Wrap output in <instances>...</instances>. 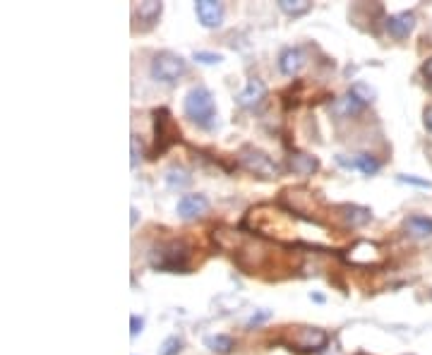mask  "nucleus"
Masks as SVG:
<instances>
[{
    "label": "nucleus",
    "instance_id": "1",
    "mask_svg": "<svg viewBox=\"0 0 432 355\" xmlns=\"http://www.w3.org/2000/svg\"><path fill=\"white\" fill-rule=\"evenodd\" d=\"M183 108H185V115H188L192 123H197L200 127H205V130H209V127L216 125V104H214V97H211L209 89L202 87V84L192 87L190 92L185 94Z\"/></svg>",
    "mask_w": 432,
    "mask_h": 355
},
{
    "label": "nucleus",
    "instance_id": "2",
    "mask_svg": "<svg viewBox=\"0 0 432 355\" xmlns=\"http://www.w3.org/2000/svg\"><path fill=\"white\" fill-rule=\"evenodd\" d=\"M190 257V247L183 240L161 242L152 250V267L161 272H185V264Z\"/></svg>",
    "mask_w": 432,
    "mask_h": 355
},
{
    "label": "nucleus",
    "instance_id": "3",
    "mask_svg": "<svg viewBox=\"0 0 432 355\" xmlns=\"http://www.w3.org/2000/svg\"><path fill=\"white\" fill-rule=\"evenodd\" d=\"M188 72V63L183 56L170 51H161L152 60V77L161 84H175L180 77Z\"/></svg>",
    "mask_w": 432,
    "mask_h": 355
},
{
    "label": "nucleus",
    "instance_id": "4",
    "mask_svg": "<svg viewBox=\"0 0 432 355\" xmlns=\"http://www.w3.org/2000/svg\"><path fill=\"white\" fill-rule=\"evenodd\" d=\"M238 161H240V166L245 168L248 173H253V176H257V178H266V180H271V178H279V166L274 163V158L269 156V154H264L262 149H257V147H243L238 154Z\"/></svg>",
    "mask_w": 432,
    "mask_h": 355
},
{
    "label": "nucleus",
    "instance_id": "5",
    "mask_svg": "<svg viewBox=\"0 0 432 355\" xmlns=\"http://www.w3.org/2000/svg\"><path fill=\"white\" fill-rule=\"evenodd\" d=\"M154 118H157V145H154V154H161L180 140V130L173 125V118H170L166 108L154 110Z\"/></svg>",
    "mask_w": 432,
    "mask_h": 355
},
{
    "label": "nucleus",
    "instance_id": "6",
    "mask_svg": "<svg viewBox=\"0 0 432 355\" xmlns=\"http://www.w3.org/2000/svg\"><path fill=\"white\" fill-rule=\"evenodd\" d=\"M329 343V336L322 329H312V327H303L293 333V346L303 353H317L324 351Z\"/></svg>",
    "mask_w": 432,
    "mask_h": 355
},
{
    "label": "nucleus",
    "instance_id": "7",
    "mask_svg": "<svg viewBox=\"0 0 432 355\" xmlns=\"http://www.w3.org/2000/svg\"><path fill=\"white\" fill-rule=\"evenodd\" d=\"M195 13L202 26H207V29H216L223 22V5L218 0H197Z\"/></svg>",
    "mask_w": 432,
    "mask_h": 355
},
{
    "label": "nucleus",
    "instance_id": "8",
    "mask_svg": "<svg viewBox=\"0 0 432 355\" xmlns=\"http://www.w3.org/2000/svg\"><path fill=\"white\" fill-rule=\"evenodd\" d=\"M209 211V199L205 195H183L178 199V216L180 219H197V216Z\"/></svg>",
    "mask_w": 432,
    "mask_h": 355
},
{
    "label": "nucleus",
    "instance_id": "9",
    "mask_svg": "<svg viewBox=\"0 0 432 355\" xmlns=\"http://www.w3.org/2000/svg\"><path fill=\"white\" fill-rule=\"evenodd\" d=\"M384 26H387V31L394 36V39H406L410 31L415 29V15L413 13L389 15V17L384 19Z\"/></svg>",
    "mask_w": 432,
    "mask_h": 355
},
{
    "label": "nucleus",
    "instance_id": "10",
    "mask_svg": "<svg viewBox=\"0 0 432 355\" xmlns=\"http://www.w3.org/2000/svg\"><path fill=\"white\" fill-rule=\"evenodd\" d=\"M266 97V84L262 79H250L248 84H245V89L236 97L238 106H243V108H255V106L262 104V99Z\"/></svg>",
    "mask_w": 432,
    "mask_h": 355
},
{
    "label": "nucleus",
    "instance_id": "11",
    "mask_svg": "<svg viewBox=\"0 0 432 355\" xmlns=\"http://www.w3.org/2000/svg\"><path fill=\"white\" fill-rule=\"evenodd\" d=\"M336 161L341 163V166H349V168H358L365 176H375L377 171H380V161H377L375 156H370V154H358L355 158H346L344 154H339L336 156Z\"/></svg>",
    "mask_w": 432,
    "mask_h": 355
},
{
    "label": "nucleus",
    "instance_id": "12",
    "mask_svg": "<svg viewBox=\"0 0 432 355\" xmlns=\"http://www.w3.org/2000/svg\"><path fill=\"white\" fill-rule=\"evenodd\" d=\"M303 65H305V56H303L301 49H286L279 56V70L288 77L298 75Z\"/></svg>",
    "mask_w": 432,
    "mask_h": 355
},
{
    "label": "nucleus",
    "instance_id": "13",
    "mask_svg": "<svg viewBox=\"0 0 432 355\" xmlns=\"http://www.w3.org/2000/svg\"><path fill=\"white\" fill-rule=\"evenodd\" d=\"M288 168H291L296 176H312L319 168L317 156H310V154H291L288 156Z\"/></svg>",
    "mask_w": 432,
    "mask_h": 355
},
{
    "label": "nucleus",
    "instance_id": "14",
    "mask_svg": "<svg viewBox=\"0 0 432 355\" xmlns=\"http://www.w3.org/2000/svg\"><path fill=\"white\" fill-rule=\"evenodd\" d=\"M163 5L157 3V0H147V3H140V8H135V17L137 22H144V26H152L161 15Z\"/></svg>",
    "mask_w": 432,
    "mask_h": 355
},
{
    "label": "nucleus",
    "instance_id": "15",
    "mask_svg": "<svg viewBox=\"0 0 432 355\" xmlns=\"http://www.w3.org/2000/svg\"><path fill=\"white\" fill-rule=\"evenodd\" d=\"M403 226H406V231L415 238H430L432 236V219H428V216L413 214L403 221Z\"/></svg>",
    "mask_w": 432,
    "mask_h": 355
},
{
    "label": "nucleus",
    "instance_id": "16",
    "mask_svg": "<svg viewBox=\"0 0 432 355\" xmlns=\"http://www.w3.org/2000/svg\"><path fill=\"white\" fill-rule=\"evenodd\" d=\"M341 211H344V219L349 221L351 226H362V224H367V221L372 219V211L367 209V206L344 204V206H341Z\"/></svg>",
    "mask_w": 432,
    "mask_h": 355
},
{
    "label": "nucleus",
    "instance_id": "17",
    "mask_svg": "<svg viewBox=\"0 0 432 355\" xmlns=\"http://www.w3.org/2000/svg\"><path fill=\"white\" fill-rule=\"evenodd\" d=\"M163 180H166V185L170 190H183L192 183V176L183 166H170L166 171V176H163Z\"/></svg>",
    "mask_w": 432,
    "mask_h": 355
},
{
    "label": "nucleus",
    "instance_id": "18",
    "mask_svg": "<svg viewBox=\"0 0 432 355\" xmlns=\"http://www.w3.org/2000/svg\"><path fill=\"white\" fill-rule=\"evenodd\" d=\"M207 348L214 353H231L233 348H236V343H233L231 336H226V333H216V336H207L205 338Z\"/></svg>",
    "mask_w": 432,
    "mask_h": 355
},
{
    "label": "nucleus",
    "instance_id": "19",
    "mask_svg": "<svg viewBox=\"0 0 432 355\" xmlns=\"http://www.w3.org/2000/svg\"><path fill=\"white\" fill-rule=\"evenodd\" d=\"M279 8L284 10L286 15H291V17H298V15H305L312 5L307 3V0H279Z\"/></svg>",
    "mask_w": 432,
    "mask_h": 355
},
{
    "label": "nucleus",
    "instance_id": "20",
    "mask_svg": "<svg viewBox=\"0 0 432 355\" xmlns=\"http://www.w3.org/2000/svg\"><path fill=\"white\" fill-rule=\"evenodd\" d=\"M351 97L355 99V101H360V104H370L372 99H375V92H372L370 87H367V84H362V82H358V84H353V87H351Z\"/></svg>",
    "mask_w": 432,
    "mask_h": 355
},
{
    "label": "nucleus",
    "instance_id": "21",
    "mask_svg": "<svg viewBox=\"0 0 432 355\" xmlns=\"http://www.w3.org/2000/svg\"><path fill=\"white\" fill-rule=\"evenodd\" d=\"M180 348H183V341H180L178 336H168L166 341L161 343V351H159V355H178Z\"/></svg>",
    "mask_w": 432,
    "mask_h": 355
},
{
    "label": "nucleus",
    "instance_id": "22",
    "mask_svg": "<svg viewBox=\"0 0 432 355\" xmlns=\"http://www.w3.org/2000/svg\"><path fill=\"white\" fill-rule=\"evenodd\" d=\"M195 60L205 63V65H214V63L223 60V56L221 53H211V51H195Z\"/></svg>",
    "mask_w": 432,
    "mask_h": 355
},
{
    "label": "nucleus",
    "instance_id": "23",
    "mask_svg": "<svg viewBox=\"0 0 432 355\" xmlns=\"http://www.w3.org/2000/svg\"><path fill=\"white\" fill-rule=\"evenodd\" d=\"M271 317V310H259V312H255L253 317L248 320V327H257V324H262V322H266Z\"/></svg>",
    "mask_w": 432,
    "mask_h": 355
},
{
    "label": "nucleus",
    "instance_id": "24",
    "mask_svg": "<svg viewBox=\"0 0 432 355\" xmlns=\"http://www.w3.org/2000/svg\"><path fill=\"white\" fill-rule=\"evenodd\" d=\"M399 180H401V183H410V185H420V188H432L430 180H420L415 176H399Z\"/></svg>",
    "mask_w": 432,
    "mask_h": 355
},
{
    "label": "nucleus",
    "instance_id": "25",
    "mask_svg": "<svg viewBox=\"0 0 432 355\" xmlns=\"http://www.w3.org/2000/svg\"><path fill=\"white\" fill-rule=\"evenodd\" d=\"M130 324H132V329H130V336H137V333L142 331V327H144V322L140 320L137 315H132L130 317Z\"/></svg>",
    "mask_w": 432,
    "mask_h": 355
},
{
    "label": "nucleus",
    "instance_id": "26",
    "mask_svg": "<svg viewBox=\"0 0 432 355\" xmlns=\"http://www.w3.org/2000/svg\"><path fill=\"white\" fill-rule=\"evenodd\" d=\"M425 125H428L430 130H432V106H428V108H425Z\"/></svg>",
    "mask_w": 432,
    "mask_h": 355
},
{
    "label": "nucleus",
    "instance_id": "27",
    "mask_svg": "<svg viewBox=\"0 0 432 355\" xmlns=\"http://www.w3.org/2000/svg\"><path fill=\"white\" fill-rule=\"evenodd\" d=\"M423 72H425V77H428V79H432V58H430V60H428V63H425Z\"/></svg>",
    "mask_w": 432,
    "mask_h": 355
},
{
    "label": "nucleus",
    "instance_id": "28",
    "mask_svg": "<svg viewBox=\"0 0 432 355\" xmlns=\"http://www.w3.org/2000/svg\"><path fill=\"white\" fill-rule=\"evenodd\" d=\"M137 166V142L132 140V168Z\"/></svg>",
    "mask_w": 432,
    "mask_h": 355
}]
</instances>
